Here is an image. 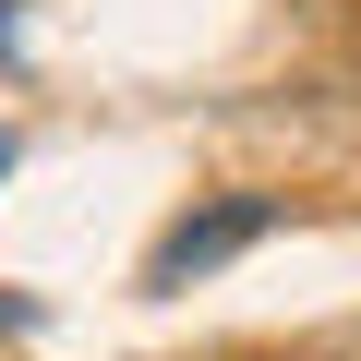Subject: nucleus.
I'll use <instances>...</instances> for the list:
<instances>
[{"instance_id":"nucleus-1","label":"nucleus","mask_w":361,"mask_h":361,"mask_svg":"<svg viewBox=\"0 0 361 361\" xmlns=\"http://www.w3.org/2000/svg\"><path fill=\"white\" fill-rule=\"evenodd\" d=\"M265 229H277V193H217V205H193V217H169L157 253H145V289H193V277L241 265Z\"/></svg>"},{"instance_id":"nucleus-2","label":"nucleus","mask_w":361,"mask_h":361,"mask_svg":"<svg viewBox=\"0 0 361 361\" xmlns=\"http://www.w3.org/2000/svg\"><path fill=\"white\" fill-rule=\"evenodd\" d=\"M0 180H13V133H0Z\"/></svg>"}]
</instances>
